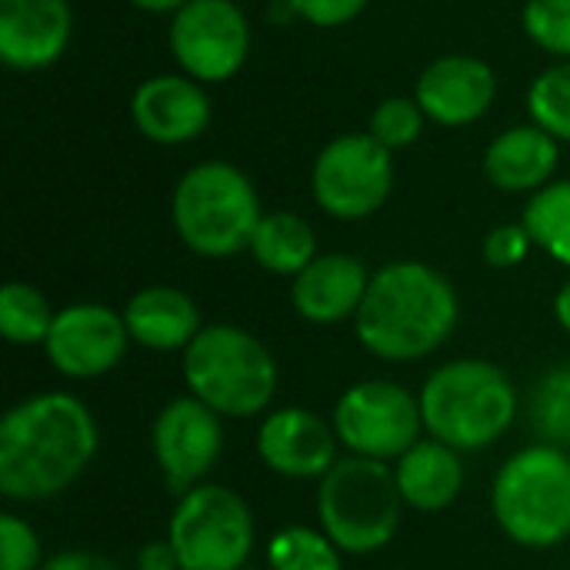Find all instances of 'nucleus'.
<instances>
[{
	"label": "nucleus",
	"instance_id": "obj_32",
	"mask_svg": "<svg viewBox=\"0 0 570 570\" xmlns=\"http://www.w3.org/2000/svg\"><path fill=\"white\" fill-rule=\"evenodd\" d=\"M297 17H304L314 27H341L354 20L371 0H287Z\"/></svg>",
	"mask_w": 570,
	"mask_h": 570
},
{
	"label": "nucleus",
	"instance_id": "obj_25",
	"mask_svg": "<svg viewBox=\"0 0 570 570\" xmlns=\"http://www.w3.org/2000/svg\"><path fill=\"white\" fill-rule=\"evenodd\" d=\"M528 421L541 444L570 448V364H558L538 377L528 401Z\"/></svg>",
	"mask_w": 570,
	"mask_h": 570
},
{
	"label": "nucleus",
	"instance_id": "obj_12",
	"mask_svg": "<svg viewBox=\"0 0 570 570\" xmlns=\"http://www.w3.org/2000/svg\"><path fill=\"white\" fill-rule=\"evenodd\" d=\"M150 451H154L164 484L177 498H184L187 491L204 484V478L214 471V464L224 451L220 414L210 411L194 394L174 397L154 417Z\"/></svg>",
	"mask_w": 570,
	"mask_h": 570
},
{
	"label": "nucleus",
	"instance_id": "obj_17",
	"mask_svg": "<svg viewBox=\"0 0 570 570\" xmlns=\"http://www.w3.org/2000/svg\"><path fill=\"white\" fill-rule=\"evenodd\" d=\"M67 0H0V57L13 70H43L70 43Z\"/></svg>",
	"mask_w": 570,
	"mask_h": 570
},
{
	"label": "nucleus",
	"instance_id": "obj_7",
	"mask_svg": "<svg viewBox=\"0 0 570 570\" xmlns=\"http://www.w3.org/2000/svg\"><path fill=\"white\" fill-rule=\"evenodd\" d=\"M401 488L394 468L374 458H341L317 491L321 531L344 554H374L384 551L401 528Z\"/></svg>",
	"mask_w": 570,
	"mask_h": 570
},
{
	"label": "nucleus",
	"instance_id": "obj_8",
	"mask_svg": "<svg viewBox=\"0 0 570 570\" xmlns=\"http://www.w3.org/2000/svg\"><path fill=\"white\" fill-rule=\"evenodd\" d=\"M254 514L224 484H200L177 498L167 548L177 570H240L254 551Z\"/></svg>",
	"mask_w": 570,
	"mask_h": 570
},
{
	"label": "nucleus",
	"instance_id": "obj_1",
	"mask_svg": "<svg viewBox=\"0 0 570 570\" xmlns=\"http://www.w3.org/2000/svg\"><path fill=\"white\" fill-rule=\"evenodd\" d=\"M97 441L90 407L67 391L13 404L0 421V494L23 504L63 494L90 468Z\"/></svg>",
	"mask_w": 570,
	"mask_h": 570
},
{
	"label": "nucleus",
	"instance_id": "obj_23",
	"mask_svg": "<svg viewBox=\"0 0 570 570\" xmlns=\"http://www.w3.org/2000/svg\"><path fill=\"white\" fill-rule=\"evenodd\" d=\"M548 257L570 267V180H554L531 194L521 220Z\"/></svg>",
	"mask_w": 570,
	"mask_h": 570
},
{
	"label": "nucleus",
	"instance_id": "obj_29",
	"mask_svg": "<svg viewBox=\"0 0 570 570\" xmlns=\"http://www.w3.org/2000/svg\"><path fill=\"white\" fill-rule=\"evenodd\" d=\"M521 23L541 50L570 60V0H528Z\"/></svg>",
	"mask_w": 570,
	"mask_h": 570
},
{
	"label": "nucleus",
	"instance_id": "obj_13",
	"mask_svg": "<svg viewBox=\"0 0 570 570\" xmlns=\"http://www.w3.org/2000/svg\"><path fill=\"white\" fill-rule=\"evenodd\" d=\"M130 334L124 314L107 304H70L57 311L53 327L43 341V354L53 371L73 381L104 377L127 354Z\"/></svg>",
	"mask_w": 570,
	"mask_h": 570
},
{
	"label": "nucleus",
	"instance_id": "obj_35",
	"mask_svg": "<svg viewBox=\"0 0 570 570\" xmlns=\"http://www.w3.org/2000/svg\"><path fill=\"white\" fill-rule=\"evenodd\" d=\"M134 7H140V10H147V13H167V10H180L184 3H190V0H130Z\"/></svg>",
	"mask_w": 570,
	"mask_h": 570
},
{
	"label": "nucleus",
	"instance_id": "obj_20",
	"mask_svg": "<svg viewBox=\"0 0 570 570\" xmlns=\"http://www.w3.org/2000/svg\"><path fill=\"white\" fill-rule=\"evenodd\" d=\"M124 324L130 341L147 351H187V344L200 334V311L190 294L154 284L127 301Z\"/></svg>",
	"mask_w": 570,
	"mask_h": 570
},
{
	"label": "nucleus",
	"instance_id": "obj_34",
	"mask_svg": "<svg viewBox=\"0 0 570 570\" xmlns=\"http://www.w3.org/2000/svg\"><path fill=\"white\" fill-rule=\"evenodd\" d=\"M554 317H558L561 331L570 334V281L558 291V297H554Z\"/></svg>",
	"mask_w": 570,
	"mask_h": 570
},
{
	"label": "nucleus",
	"instance_id": "obj_9",
	"mask_svg": "<svg viewBox=\"0 0 570 570\" xmlns=\"http://www.w3.org/2000/svg\"><path fill=\"white\" fill-rule=\"evenodd\" d=\"M394 187V157L371 134L334 137L314 160L311 190L324 214L364 220L384 207Z\"/></svg>",
	"mask_w": 570,
	"mask_h": 570
},
{
	"label": "nucleus",
	"instance_id": "obj_30",
	"mask_svg": "<svg viewBox=\"0 0 570 570\" xmlns=\"http://www.w3.org/2000/svg\"><path fill=\"white\" fill-rule=\"evenodd\" d=\"M40 538L37 531L17 518L0 514V570H40Z\"/></svg>",
	"mask_w": 570,
	"mask_h": 570
},
{
	"label": "nucleus",
	"instance_id": "obj_16",
	"mask_svg": "<svg viewBox=\"0 0 570 570\" xmlns=\"http://www.w3.org/2000/svg\"><path fill=\"white\" fill-rule=\"evenodd\" d=\"M134 127L154 144H187L210 124V100L187 73L147 77L130 97Z\"/></svg>",
	"mask_w": 570,
	"mask_h": 570
},
{
	"label": "nucleus",
	"instance_id": "obj_6",
	"mask_svg": "<svg viewBox=\"0 0 570 570\" xmlns=\"http://www.w3.org/2000/svg\"><path fill=\"white\" fill-rule=\"evenodd\" d=\"M498 528L521 548L548 551L570 538V454L531 444L508 458L491 488Z\"/></svg>",
	"mask_w": 570,
	"mask_h": 570
},
{
	"label": "nucleus",
	"instance_id": "obj_21",
	"mask_svg": "<svg viewBox=\"0 0 570 570\" xmlns=\"http://www.w3.org/2000/svg\"><path fill=\"white\" fill-rule=\"evenodd\" d=\"M394 478L407 508L438 514L451 508L464 488V464L461 451L444 441H417L407 454L394 461Z\"/></svg>",
	"mask_w": 570,
	"mask_h": 570
},
{
	"label": "nucleus",
	"instance_id": "obj_22",
	"mask_svg": "<svg viewBox=\"0 0 570 570\" xmlns=\"http://www.w3.org/2000/svg\"><path fill=\"white\" fill-rule=\"evenodd\" d=\"M254 261L281 277H297L317 257V234L314 227L291 210H271L261 217L250 237Z\"/></svg>",
	"mask_w": 570,
	"mask_h": 570
},
{
	"label": "nucleus",
	"instance_id": "obj_19",
	"mask_svg": "<svg viewBox=\"0 0 570 570\" xmlns=\"http://www.w3.org/2000/svg\"><path fill=\"white\" fill-rule=\"evenodd\" d=\"M558 170V140L538 124L498 134L484 154V174L498 190L534 194L551 184Z\"/></svg>",
	"mask_w": 570,
	"mask_h": 570
},
{
	"label": "nucleus",
	"instance_id": "obj_31",
	"mask_svg": "<svg viewBox=\"0 0 570 570\" xmlns=\"http://www.w3.org/2000/svg\"><path fill=\"white\" fill-rule=\"evenodd\" d=\"M534 240L528 234L524 224H498L488 237H484V261L498 271H508V267H518L528 254H531Z\"/></svg>",
	"mask_w": 570,
	"mask_h": 570
},
{
	"label": "nucleus",
	"instance_id": "obj_27",
	"mask_svg": "<svg viewBox=\"0 0 570 570\" xmlns=\"http://www.w3.org/2000/svg\"><path fill=\"white\" fill-rule=\"evenodd\" d=\"M528 110L541 130L570 144V60L548 67L528 90Z\"/></svg>",
	"mask_w": 570,
	"mask_h": 570
},
{
	"label": "nucleus",
	"instance_id": "obj_18",
	"mask_svg": "<svg viewBox=\"0 0 570 570\" xmlns=\"http://www.w3.org/2000/svg\"><path fill=\"white\" fill-rule=\"evenodd\" d=\"M371 287L367 267L351 254H317L291 287L294 311L311 324H341L357 317Z\"/></svg>",
	"mask_w": 570,
	"mask_h": 570
},
{
	"label": "nucleus",
	"instance_id": "obj_2",
	"mask_svg": "<svg viewBox=\"0 0 570 570\" xmlns=\"http://www.w3.org/2000/svg\"><path fill=\"white\" fill-rule=\"evenodd\" d=\"M458 317V291L441 271L421 261H394L371 274L354 331L367 354L387 364H414L454 334Z\"/></svg>",
	"mask_w": 570,
	"mask_h": 570
},
{
	"label": "nucleus",
	"instance_id": "obj_10",
	"mask_svg": "<svg viewBox=\"0 0 570 570\" xmlns=\"http://www.w3.org/2000/svg\"><path fill=\"white\" fill-rule=\"evenodd\" d=\"M334 431L357 458L397 461L421 441V401L394 381H361L337 397Z\"/></svg>",
	"mask_w": 570,
	"mask_h": 570
},
{
	"label": "nucleus",
	"instance_id": "obj_4",
	"mask_svg": "<svg viewBox=\"0 0 570 570\" xmlns=\"http://www.w3.org/2000/svg\"><path fill=\"white\" fill-rule=\"evenodd\" d=\"M184 381L220 417H257L277 394V364L261 337L237 324H207L184 351Z\"/></svg>",
	"mask_w": 570,
	"mask_h": 570
},
{
	"label": "nucleus",
	"instance_id": "obj_26",
	"mask_svg": "<svg viewBox=\"0 0 570 570\" xmlns=\"http://www.w3.org/2000/svg\"><path fill=\"white\" fill-rule=\"evenodd\" d=\"M341 548L317 528H284L267 544L271 570H341Z\"/></svg>",
	"mask_w": 570,
	"mask_h": 570
},
{
	"label": "nucleus",
	"instance_id": "obj_24",
	"mask_svg": "<svg viewBox=\"0 0 570 570\" xmlns=\"http://www.w3.org/2000/svg\"><path fill=\"white\" fill-rule=\"evenodd\" d=\"M53 317L57 311L50 307V301L30 287V284H20V281H10L3 284L0 291V334L10 341V344H43L50 327H53Z\"/></svg>",
	"mask_w": 570,
	"mask_h": 570
},
{
	"label": "nucleus",
	"instance_id": "obj_14",
	"mask_svg": "<svg viewBox=\"0 0 570 570\" xmlns=\"http://www.w3.org/2000/svg\"><path fill=\"white\" fill-rule=\"evenodd\" d=\"M257 458L281 478L321 481L341 461L337 431L307 407H281L257 431Z\"/></svg>",
	"mask_w": 570,
	"mask_h": 570
},
{
	"label": "nucleus",
	"instance_id": "obj_28",
	"mask_svg": "<svg viewBox=\"0 0 570 570\" xmlns=\"http://www.w3.org/2000/svg\"><path fill=\"white\" fill-rule=\"evenodd\" d=\"M424 117L428 114L421 110L417 100H411V97H387V100H381L374 107L367 134L377 144H384L387 150H397V147H407V144H414L421 137Z\"/></svg>",
	"mask_w": 570,
	"mask_h": 570
},
{
	"label": "nucleus",
	"instance_id": "obj_11",
	"mask_svg": "<svg viewBox=\"0 0 570 570\" xmlns=\"http://www.w3.org/2000/svg\"><path fill=\"white\" fill-rule=\"evenodd\" d=\"M170 50L187 77L220 83L247 60V17L234 0H190L170 20Z\"/></svg>",
	"mask_w": 570,
	"mask_h": 570
},
{
	"label": "nucleus",
	"instance_id": "obj_3",
	"mask_svg": "<svg viewBox=\"0 0 570 570\" xmlns=\"http://www.w3.org/2000/svg\"><path fill=\"white\" fill-rule=\"evenodd\" d=\"M417 401L428 434L454 451L498 444L518 417V391L508 371L484 357L441 364L421 387Z\"/></svg>",
	"mask_w": 570,
	"mask_h": 570
},
{
	"label": "nucleus",
	"instance_id": "obj_5",
	"mask_svg": "<svg viewBox=\"0 0 570 570\" xmlns=\"http://www.w3.org/2000/svg\"><path fill=\"white\" fill-rule=\"evenodd\" d=\"M261 217L264 210L250 177L227 160L197 164L174 187V230L180 244L200 257H234L250 250Z\"/></svg>",
	"mask_w": 570,
	"mask_h": 570
},
{
	"label": "nucleus",
	"instance_id": "obj_15",
	"mask_svg": "<svg viewBox=\"0 0 570 570\" xmlns=\"http://www.w3.org/2000/svg\"><path fill=\"white\" fill-rule=\"evenodd\" d=\"M498 94V77L491 63L471 53H448L431 60L414 87L421 110L444 127H464L481 120Z\"/></svg>",
	"mask_w": 570,
	"mask_h": 570
},
{
	"label": "nucleus",
	"instance_id": "obj_33",
	"mask_svg": "<svg viewBox=\"0 0 570 570\" xmlns=\"http://www.w3.org/2000/svg\"><path fill=\"white\" fill-rule=\"evenodd\" d=\"M40 570H120L110 558L94 551H60L50 561H43Z\"/></svg>",
	"mask_w": 570,
	"mask_h": 570
}]
</instances>
